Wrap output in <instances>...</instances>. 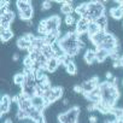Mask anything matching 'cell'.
Here are the masks:
<instances>
[{
    "instance_id": "23",
    "label": "cell",
    "mask_w": 123,
    "mask_h": 123,
    "mask_svg": "<svg viewBox=\"0 0 123 123\" xmlns=\"http://www.w3.org/2000/svg\"><path fill=\"white\" fill-rule=\"evenodd\" d=\"M57 41H58V39H57L55 36H53L52 34H47L46 37H45V42H46V45H53V43H55Z\"/></svg>"
},
{
    "instance_id": "15",
    "label": "cell",
    "mask_w": 123,
    "mask_h": 123,
    "mask_svg": "<svg viewBox=\"0 0 123 123\" xmlns=\"http://www.w3.org/2000/svg\"><path fill=\"white\" fill-rule=\"evenodd\" d=\"M33 16H34V7H30V9H28L24 12H19V19L24 21V22L30 21L33 18Z\"/></svg>"
},
{
    "instance_id": "13",
    "label": "cell",
    "mask_w": 123,
    "mask_h": 123,
    "mask_svg": "<svg viewBox=\"0 0 123 123\" xmlns=\"http://www.w3.org/2000/svg\"><path fill=\"white\" fill-rule=\"evenodd\" d=\"M100 31V27L95 23V22H91L89 25H88V33H87V36H88V40L94 36L95 34H98Z\"/></svg>"
},
{
    "instance_id": "31",
    "label": "cell",
    "mask_w": 123,
    "mask_h": 123,
    "mask_svg": "<svg viewBox=\"0 0 123 123\" xmlns=\"http://www.w3.org/2000/svg\"><path fill=\"white\" fill-rule=\"evenodd\" d=\"M105 77H106V81H110V80H112V79H113V74H112V73H110V71H106Z\"/></svg>"
},
{
    "instance_id": "16",
    "label": "cell",
    "mask_w": 123,
    "mask_h": 123,
    "mask_svg": "<svg viewBox=\"0 0 123 123\" xmlns=\"http://www.w3.org/2000/svg\"><path fill=\"white\" fill-rule=\"evenodd\" d=\"M95 23L100 27V30H106V31H107V27H109V18L106 17V15H104V16L99 17V18L95 21Z\"/></svg>"
},
{
    "instance_id": "19",
    "label": "cell",
    "mask_w": 123,
    "mask_h": 123,
    "mask_svg": "<svg viewBox=\"0 0 123 123\" xmlns=\"http://www.w3.org/2000/svg\"><path fill=\"white\" fill-rule=\"evenodd\" d=\"M65 71H67V74L70 75V76H74V75L77 74V67H76L75 62H70V63L65 67Z\"/></svg>"
},
{
    "instance_id": "29",
    "label": "cell",
    "mask_w": 123,
    "mask_h": 123,
    "mask_svg": "<svg viewBox=\"0 0 123 123\" xmlns=\"http://www.w3.org/2000/svg\"><path fill=\"white\" fill-rule=\"evenodd\" d=\"M112 67H113L115 69L119 68V67H121V59H118V60H112Z\"/></svg>"
},
{
    "instance_id": "14",
    "label": "cell",
    "mask_w": 123,
    "mask_h": 123,
    "mask_svg": "<svg viewBox=\"0 0 123 123\" xmlns=\"http://www.w3.org/2000/svg\"><path fill=\"white\" fill-rule=\"evenodd\" d=\"M16 6L18 9V12H24L31 7V3L27 1V0H18V1H16Z\"/></svg>"
},
{
    "instance_id": "8",
    "label": "cell",
    "mask_w": 123,
    "mask_h": 123,
    "mask_svg": "<svg viewBox=\"0 0 123 123\" xmlns=\"http://www.w3.org/2000/svg\"><path fill=\"white\" fill-rule=\"evenodd\" d=\"M60 12L65 15V16H70L75 12V7L73 6V1H64V4L60 6Z\"/></svg>"
},
{
    "instance_id": "6",
    "label": "cell",
    "mask_w": 123,
    "mask_h": 123,
    "mask_svg": "<svg viewBox=\"0 0 123 123\" xmlns=\"http://www.w3.org/2000/svg\"><path fill=\"white\" fill-rule=\"evenodd\" d=\"M107 31L106 30H100L98 34H95L94 36H92L91 39H89V41L95 46V47H99L103 42H104V37H105V34H106Z\"/></svg>"
},
{
    "instance_id": "2",
    "label": "cell",
    "mask_w": 123,
    "mask_h": 123,
    "mask_svg": "<svg viewBox=\"0 0 123 123\" xmlns=\"http://www.w3.org/2000/svg\"><path fill=\"white\" fill-rule=\"evenodd\" d=\"M80 112H81V109H80L77 105L70 107V109L67 111V115H68V121H67V123H77L79 119H80Z\"/></svg>"
},
{
    "instance_id": "18",
    "label": "cell",
    "mask_w": 123,
    "mask_h": 123,
    "mask_svg": "<svg viewBox=\"0 0 123 123\" xmlns=\"http://www.w3.org/2000/svg\"><path fill=\"white\" fill-rule=\"evenodd\" d=\"M0 36H1V41L3 42H7L9 40H11L13 37V31L11 29H1V31H0Z\"/></svg>"
},
{
    "instance_id": "36",
    "label": "cell",
    "mask_w": 123,
    "mask_h": 123,
    "mask_svg": "<svg viewBox=\"0 0 123 123\" xmlns=\"http://www.w3.org/2000/svg\"><path fill=\"white\" fill-rule=\"evenodd\" d=\"M4 123H11V121H10V119H6V121H5Z\"/></svg>"
},
{
    "instance_id": "9",
    "label": "cell",
    "mask_w": 123,
    "mask_h": 123,
    "mask_svg": "<svg viewBox=\"0 0 123 123\" xmlns=\"http://www.w3.org/2000/svg\"><path fill=\"white\" fill-rule=\"evenodd\" d=\"M110 17L113 21H119L121 18H123V9H121L119 6H115L110 9Z\"/></svg>"
},
{
    "instance_id": "32",
    "label": "cell",
    "mask_w": 123,
    "mask_h": 123,
    "mask_svg": "<svg viewBox=\"0 0 123 123\" xmlns=\"http://www.w3.org/2000/svg\"><path fill=\"white\" fill-rule=\"evenodd\" d=\"M62 105H63V106H68V105H69V99H63V101H62Z\"/></svg>"
},
{
    "instance_id": "17",
    "label": "cell",
    "mask_w": 123,
    "mask_h": 123,
    "mask_svg": "<svg viewBox=\"0 0 123 123\" xmlns=\"http://www.w3.org/2000/svg\"><path fill=\"white\" fill-rule=\"evenodd\" d=\"M12 81H13V85H16V86H18V87H22V86L24 85V82H25V76H24L23 73H17V74L13 76Z\"/></svg>"
},
{
    "instance_id": "20",
    "label": "cell",
    "mask_w": 123,
    "mask_h": 123,
    "mask_svg": "<svg viewBox=\"0 0 123 123\" xmlns=\"http://www.w3.org/2000/svg\"><path fill=\"white\" fill-rule=\"evenodd\" d=\"M17 47L19 48V49H28L30 46H31V42H28V41H25L22 36L17 40Z\"/></svg>"
},
{
    "instance_id": "30",
    "label": "cell",
    "mask_w": 123,
    "mask_h": 123,
    "mask_svg": "<svg viewBox=\"0 0 123 123\" xmlns=\"http://www.w3.org/2000/svg\"><path fill=\"white\" fill-rule=\"evenodd\" d=\"M88 122H89V123H98V118H97L95 116L92 115V116L88 117Z\"/></svg>"
},
{
    "instance_id": "35",
    "label": "cell",
    "mask_w": 123,
    "mask_h": 123,
    "mask_svg": "<svg viewBox=\"0 0 123 123\" xmlns=\"http://www.w3.org/2000/svg\"><path fill=\"white\" fill-rule=\"evenodd\" d=\"M121 67H122V68H123V55H122V57H121Z\"/></svg>"
},
{
    "instance_id": "21",
    "label": "cell",
    "mask_w": 123,
    "mask_h": 123,
    "mask_svg": "<svg viewBox=\"0 0 123 123\" xmlns=\"http://www.w3.org/2000/svg\"><path fill=\"white\" fill-rule=\"evenodd\" d=\"M30 106H33V104H31V99H25V100L18 103V107H19L21 110H24V111H27Z\"/></svg>"
},
{
    "instance_id": "24",
    "label": "cell",
    "mask_w": 123,
    "mask_h": 123,
    "mask_svg": "<svg viewBox=\"0 0 123 123\" xmlns=\"http://www.w3.org/2000/svg\"><path fill=\"white\" fill-rule=\"evenodd\" d=\"M16 117H17V119H28V113H27V111H24V110H21V109H18V111L16 112Z\"/></svg>"
},
{
    "instance_id": "11",
    "label": "cell",
    "mask_w": 123,
    "mask_h": 123,
    "mask_svg": "<svg viewBox=\"0 0 123 123\" xmlns=\"http://www.w3.org/2000/svg\"><path fill=\"white\" fill-rule=\"evenodd\" d=\"M58 68H59V60H58V58L53 57L52 59H49L47 62V71L48 73H54Z\"/></svg>"
},
{
    "instance_id": "22",
    "label": "cell",
    "mask_w": 123,
    "mask_h": 123,
    "mask_svg": "<svg viewBox=\"0 0 123 123\" xmlns=\"http://www.w3.org/2000/svg\"><path fill=\"white\" fill-rule=\"evenodd\" d=\"M23 68H29V69L34 68V62L30 59L29 55L24 57V59H23Z\"/></svg>"
},
{
    "instance_id": "25",
    "label": "cell",
    "mask_w": 123,
    "mask_h": 123,
    "mask_svg": "<svg viewBox=\"0 0 123 123\" xmlns=\"http://www.w3.org/2000/svg\"><path fill=\"white\" fill-rule=\"evenodd\" d=\"M22 37L25 40V41H28V42H33L34 40H35V35L34 34H31V33H25V34H23L22 35Z\"/></svg>"
},
{
    "instance_id": "4",
    "label": "cell",
    "mask_w": 123,
    "mask_h": 123,
    "mask_svg": "<svg viewBox=\"0 0 123 123\" xmlns=\"http://www.w3.org/2000/svg\"><path fill=\"white\" fill-rule=\"evenodd\" d=\"M62 97H63V88H62L60 86H55V87L52 88V94L48 98V100H49V103L52 105V104H55L57 100L60 99Z\"/></svg>"
},
{
    "instance_id": "33",
    "label": "cell",
    "mask_w": 123,
    "mask_h": 123,
    "mask_svg": "<svg viewBox=\"0 0 123 123\" xmlns=\"http://www.w3.org/2000/svg\"><path fill=\"white\" fill-rule=\"evenodd\" d=\"M12 59L16 62V60H18L19 59V54L18 53H13V55H12Z\"/></svg>"
},
{
    "instance_id": "34",
    "label": "cell",
    "mask_w": 123,
    "mask_h": 123,
    "mask_svg": "<svg viewBox=\"0 0 123 123\" xmlns=\"http://www.w3.org/2000/svg\"><path fill=\"white\" fill-rule=\"evenodd\" d=\"M104 123H116V119H106Z\"/></svg>"
},
{
    "instance_id": "5",
    "label": "cell",
    "mask_w": 123,
    "mask_h": 123,
    "mask_svg": "<svg viewBox=\"0 0 123 123\" xmlns=\"http://www.w3.org/2000/svg\"><path fill=\"white\" fill-rule=\"evenodd\" d=\"M83 60L87 65H93L97 62V57H95V51L93 49H86L85 54H83Z\"/></svg>"
},
{
    "instance_id": "1",
    "label": "cell",
    "mask_w": 123,
    "mask_h": 123,
    "mask_svg": "<svg viewBox=\"0 0 123 123\" xmlns=\"http://www.w3.org/2000/svg\"><path fill=\"white\" fill-rule=\"evenodd\" d=\"M11 104H12V98L9 94H5L1 97V100H0V113H1V116L7 115L10 112Z\"/></svg>"
},
{
    "instance_id": "3",
    "label": "cell",
    "mask_w": 123,
    "mask_h": 123,
    "mask_svg": "<svg viewBox=\"0 0 123 123\" xmlns=\"http://www.w3.org/2000/svg\"><path fill=\"white\" fill-rule=\"evenodd\" d=\"M46 21H47V24H46V27H47L48 34H49L52 30L60 29V23H62V21H60V18H59L57 15L49 16L48 18H46Z\"/></svg>"
},
{
    "instance_id": "7",
    "label": "cell",
    "mask_w": 123,
    "mask_h": 123,
    "mask_svg": "<svg viewBox=\"0 0 123 123\" xmlns=\"http://www.w3.org/2000/svg\"><path fill=\"white\" fill-rule=\"evenodd\" d=\"M94 51H95V57H97V63H103L107 57H110V52L104 48L97 47Z\"/></svg>"
},
{
    "instance_id": "27",
    "label": "cell",
    "mask_w": 123,
    "mask_h": 123,
    "mask_svg": "<svg viewBox=\"0 0 123 123\" xmlns=\"http://www.w3.org/2000/svg\"><path fill=\"white\" fill-rule=\"evenodd\" d=\"M51 9H52V1H42V4H41V10L47 11V10H51Z\"/></svg>"
},
{
    "instance_id": "28",
    "label": "cell",
    "mask_w": 123,
    "mask_h": 123,
    "mask_svg": "<svg viewBox=\"0 0 123 123\" xmlns=\"http://www.w3.org/2000/svg\"><path fill=\"white\" fill-rule=\"evenodd\" d=\"M34 123H46V117H45V115H43V113H41Z\"/></svg>"
},
{
    "instance_id": "12",
    "label": "cell",
    "mask_w": 123,
    "mask_h": 123,
    "mask_svg": "<svg viewBox=\"0 0 123 123\" xmlns=\"http://www.w3.org/2000/svg\"><path fill=\"white\" fill-rule=\"evenodd\" d=\"M15 12L13 11H9L6 12L5 15H1V19H0V23H9V24H12L15 22Z\"/></svg>"
},
{
    "instance_id": "26",
    "label": "cell",
    "mask_w": 123,
    "mask_h": 123,
    "mask_svg": "<svg viewBox=\"0 0 123 123\" xmlns=\"http://www.w3.org/2000/svg\"><path fill=\"white\" fill-rule=\"evenodd\" d=\"M65 25L67 27H70V25H73L74 23H75V17L73 16V15H70V16H65Z\"/></svg>"
},
{
    "instance_id": "10",
    "label": "cell",
    "mask_w": 123,
    "mask_h": 123,
    "mask_svg": "<svg viewBox=\"0 0 123 123\" xmlns=\"http://www.w3.org/2000/svg\"><path fill=\"white\" fill-rule=\"evenodd\" d=\"M75 13L79 16V18L83 17L85 15L88 13V3H82L79 6L75 7Z\"/></svg>"
}]
</instances>
